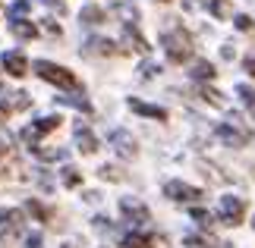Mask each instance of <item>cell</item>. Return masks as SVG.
I'll use <instances>...</instances> for the list:
<instances>
[{
    "mask_svg": "<svg viewBox=\"0 0 255 248\" xmlns=\"http://www.w3.org/2000/svg\"><path fill=\"white\" fill-rule=\"evenodd\" d=\"M82 22H85V25L104 22V9H101V6H85V9H82Z\"/></svg>",
    "mask_w": 255,
    "mask_h": 248,
    "instance_id": "19",
    "label": "cell"
},
{
    "mask_svg": "<svg viewBox=\"0 0 255 248\" xmlns=\"http://www.w3.org/2000/svg\"><path fill=\"white\" fill-rule=\"evenodd\" d=\"M123 248H154V239L148 233H126L123 239H120Z\"/></svg>",
    "mask_w": 255,
    "mask_h": 248,
    "instance_id": "14",
    "label": "cell"
},
{
    "mask_svg": "<svg viewBox=\"0 0 255 248\" xmlns=\"http://www.w3.org/2000/svg\"><path fill=\"white\" fill-rule=\"evenodd\" d=\"M154 73H158V66H154V63H145L142 66V76H154Z\"/></svg>",
    "mask_w": 255,
    "mask_h": 248,
    "instance_id": "32",
    "label": "cell"
},
{
    "mask_svg": "<svg viewBox=\"0 0 255 248\" xmlns=\"http://www.w3.org/2000/svg\"><path fill=\"white\" fill-rule=\"evenodd\" d=\"M111 145H114V151L120 154V157H126V161L139 154V148H135V138L126 132V129H114V132H111Z\"/></svg>",
    "mask_w": 255,
    "mask_h": 248,
    "instance_id": "8",
    "label": "cell"
},
{
    "mask_svg": "<svg viewBox=\"0 0 255 248\" xmlns=\"http://www.w3.org/2000/svg\"><path fill=\"white\" fill-rule=\"evenodd\" d=\"M57 101H60V104H70V107H76V110H85V113H92V104H88L85 97H70V94H60Z\"/></svg>",
    "mask_w": 255,
    "mask_h": 248,
    "instance_id": "21",
    "label": "cell"
},
{
    "mask_svg": "<svg viewBox=\"0 0 255 248\" xmlns=\"http://www.w3.org/2000/svg\"><path fill=\"white\" fill-rule=\"evenodd\" d=\"M9 28H13V35L22 38V41H32V38L38 35V28L32 22H25V19H9Z\"/></svg>",
    "mask_w": 255,
    "mask_h": 248,
    "instance_id": "15",
    "label": "cell"
},
{
    "mask_svg": "<svg viewBox=\"0 0 255 248\" xmlns=\"http://www.w3.org/2000/svg\"><path fill=\"white\" fill-rule=\"evenodd\" d=\"M101 179H123V173H117V166H101Z\"/></svg>",
    "mask_w": 255,
    "mask_h": 248,
    "instance_id": "28",
    "label": "cell"
},
{
    "mask_svg": "<svg viewBox=\"0 0 255 248\" xmlns=\"http://www.w3.org/2000/svg\"><path fill=\"white\" fill-rule=\"evenodd\" d=\"M79 182H82V176L76 173L73 166H66V170H63V185H70V188H76V185H79Z\"/></svg>",
    "mask_w": 255,
    "mask_h": 248,
    "instance_id": "24",
    "label": "cell"
},
{
    "mask_svg": "<svg viewBox=\"0 0 255 248\" xmlns=\"http://www.w3.org/2000/svg\"><path fill=\"white\" fill-rule=\"evenodd\" d=\"M25 248H41V236H28V239H25Z\"/></svg>",
    "mask_w": 255,
    "mask_h": 248,
    "instance_id": "30",
    "label": "cell"
},
{
    "mask_svg": "<svg viewBox=\"0 0 255 248\" xmlns=\"http://www.w3.org/2000/svg\"><path fill=\"white\" fill-rule=\"evenodd\" d=\"M57 126H60V116H44V120H35L32 126L22 129V142H28V148H38V142H41L47 132H54Z\"/></svg>",
    "mask_w": 255,
    "mask_h": 248,
    "instance_id": "4",
    "label": "cell"
},
{
    "mask_svg": "<svg viewBox=\"0 0 255 248\" xmlns=\"http://www.w3.org/2000/svg\"><path fill=\"white\" fill-rule=\"evenodd\" d=\"M28 13V0H16L13 9H9V19H22Z\"/></svg>",
    "mask_w": 255,
    "mask_h": 248,
    "instance_id": "27",
    "label": "cell"
},
{
    "mask_svg": "<svg viewBox=\"0 0 255 248\" xmlns=\"http://www.w3.org/2000/svg\"><path fill=\"white\" fill-rule=\"evenodd\" d=\"M199 94H202L208 104H214V107H224V97H221L218 91H214V88H199Z\"/></svg>",
    "mask_w": 255,
    "mask_h": 248,
    "instance_id": "23",
    "label": "cell"
},
{
    "mask_svg": "<svg viewBox=\"0 0 255 248\" xmlns=\"http://www.w3.org/2000/svg\"><path fill=\"white\" fill-rule=\"evenodd\" d=\"M35 73L44 79V82H51L57 88H63V91H79V79H76L70 69H63V66H57L51 60H35Z\"/></svg>",
    "mask_w": 255,
    "mask_h": 248,
    "instance_id": "1",
    "label": "cell"
},
{
    "mask_svg": "<svg viewBox=\"0 0 255 248\" xmlns=\"http://www.w3.org/2000/svg\"><path fill=\"white\" fill-rule=\"evenodd\" d=\"M32 151H35L38 161H63L66 157L63 148H32Z\"/></svg>",
    "mask_w": 255,
    "mask_h": 248,
    "instance_id": "17",
    "label": "cell"
},
{
    "mask_svg": "<svg viewBox=\"0 0 255 248\" xmlns=\"http://www.w3.org/2000/svg\"><path fill=\"white\" fill-rule=\"evenodd\" d=\"M22 226H25V214L9 207V211L0 214V239H13L16 233H22Z\"/></svg>",
    "mask_w": 255,
    "mask_h": 248,
    "instance_id": "6",
    "label": "cell"
},
{
    "mask_svg": "<svg viewBox=\"0 0 255 248\" xmlns=\"http://www.w3.org/2000/svg\"><path fill=\"white\" fill-rule=\"evenodd\" d=\"M82 51L92 57V54H98V57H111V54H117V47H114V41H107V38H92V41H85V47Z\"/></svg>",
    "mask_w": 255,
    "mask_h": 248,
    "instance_id": "13",
    "label": "cell"
},
{
    "mask_svg": "<svg viewBox=\"0 0 255 248\" xmlns=\"http://www.w3.org/2000/svg\"><path fill=\"white\" fill-rule=\"evenodd\" d=\"M164 195L173 198V201H199L202 198V188H195L189 182H180V179H170L164 185Z\"/></svg>",
    "mask_w": 255,
    "mask_h": 248,
    "instance_id": "7",
    "label": "cell"
},
{
    "mask_svg": "<svg viewBox=\"0 0 255 248\" xmlns=\"http://www.w3.org/2000/svg\"><path fill=\"white\" fill-rule=\"evenodd\" d=\"M208 9H211V16H218V19H227V16L233 13L230 0H211V3H208Z\"/></svg>",
    "mask_w": 255,
    "mask_h": 248,
    "instance_id": "20",
    "label": "cell"
},
{
    "mask_svg": "<svg viewBox=\"0 0 255 248\" xmlns=\"http://www.w3.org/2000/svg\"><path fill=\"white\" fill-rule=\"evenodd\" d=\"M192 220L202 226V230H211V223H214V217L208 211H202V207H192Z\"/></svg>",
    "mask_w": 255,
    "mask_h": 248,
    "instance_id": "22",
    "label": "cell"
},
{
    "mask_svg": "<svg viewBox=\"0 0 255 248\" xmlns=\"http://www.w3.org/2000/svg\"><path fill=\"white\" fill-rule=\"evenodd\" d=\"M44 32H47V35H60V25H57V22H51V19H47V22H44Z\"/></svg>",
    "mask_w": 255,
    "mask_h": 248,
    "instance_id": "31",
    "label": "cell"
},
{
    "mask_svg": "<svg viewBox=\"0 0 255 248\" xmlns=\"http://www.w3.org/2000/svg\"><path fill=\"white\" fill-rule=\"evenodd\" d=\"M28 214L38 217V220H47V217H51V211H47V207H41L38 201H28Z\"/></svg>",
    "mask_w": 255,
    "mask_h": 248,
    "instance_id": "26",
    "label": "cell"
},
{
    "mask_svg": "<svg viewBox=\"0 0 255 248\" xmlns=\"http://www.w3.org/2000/svg\"><path fill=\"white\" fill-rule=\"evenodd\" d=\"M237 28H240V32H249V28H252V19L249 16H237Z\"/></svg>",
    "mask_w": 255,
    "mask_h": 248,
    "instance_id": "29",
    "label": "cell"
},
{
    "mask_svg": "<svg viewBox=\"0 0 255 248\" xmlns=\"http://www.w3.org/2000/svg\"><path fill=\"white\" fill-rule=\"evenodd\" d=\"M249 126H240V116H230V123H224L218 126V138L224 145H230V148H243L249 142Z\"/></svg>",
    "mask_w": 255,
    "mask_h": 248,
    "instance_id": "3",
    "label": "cell"
},
{
    "mask_svg": "<svg viewBox=\"0 0 255 248\" xmlns=\"http://www.w3.org/2000/svg\"><path fill=\"white\" fill-rule=\"evenodd\" d=\"M6 151V142H0V154H3Z\"/></svg>",
    "mask_w": 255,
    "mask_h": 248,
    "instance_id": "36",
    "label": "cell"
},
{
    "mask_svg": "<svg viewBox=\"0 0 255 248\" xmlns=\"http://www.w3.org/2000/svg\"><path fill=\"white\" fill-rule=\"evenodd\" d=\"M246 69H249V73H252V76H255V51H252V54H249V57H246Z\"/></svg>",
    "mask_w": 255,
    "mask_h": 248,
    "instance_id": "33",
    "label": "cell"
},
{
    "mask_svg": "<svg viewBox=\"0 0 255 248\" xmlns=\"http://www.w3.org/2000/svg\"><path fill=\"white\" fill-rule=\"evenodd\" d=\"M237 94L243 97V104L255 107V88H249V85H240V88H237Z\"/></svg>",
    "mask_w": 255,
    "mask_h": 248,
    "instance_id": "25",
    "label": "cell"
},
{
    "mask_svg": "<svg viewBox=\"0 0 255 248\" xmlns=\"http://www.w3.org/2000/svg\"><path fill=\"white\" fill-rule=\"evenodd\" d=\"M243 217H246V201L237 195H221V220L227 226H237L243 223Z\"/></svg>",
    "mask_w": 255,
    "mask_h": 248,
    "instance_id": "5",
    "label": "cell"
},
{
    "mask_svg": "<svg viewBox=\"0 0 255 248\" xmlns=\"http://www.w3.org/2000/svg\"><path fill=\"white\" fill-rule=\"evenodd\" d=\"M129 110L139 113V116H151V120H167V110H164V107L145 104V101H139V97H129Z\"/></svg>",
    "mask_w": 255,
    "mask_h": 248,
    "instance_id": "11",
    "label": "cell"
},
{
    "mask_svg": "<svg viewBox=\"0 0 255 248\" xmlns=\"http://www.w3.org/2000/svg\"><path fill=\"white\" fill-rule=\"evenodd\" d=\"M252 226H255V217H252Z\"/></svg>",
    "mask_w": 255,
    "mask_h": 248,
    "instance_id": "38",
    "label": "cell"
},
{
    "mask_svg": "<svg viewBox=\"0 0 255 248\" xmlns=\"http://www.w3.org/2000/svg\"><path fill=\"white\" fill-rule=\"evenodd\" d=\"M120 211H123V217H126L129 223H145V220L151 217L148 207H145L139 198H120Z\"/></svg>",
    "mask_w": 255,
    "mask_h": 248,
    "instance_id": "9",
    "label": "cell"
},
{
    "mask_svg": "<svg viewBox=\"0 0 255 248\" xmlns=\"http://www.w3.org/2000/svg\"><path fill=\"white\" fill-rule=\"evenodd\" d=\"M41 3H47V6H57V9H63V0H41Z\"/></svg>",
    "mask_w": 255,
    "mask_h": 248,
    "instance_id": "35",
    "label": "cell"
},
{
    "mask_svg": "<svg viewBox=\"0 0 255 248\" xmlns=\"http://www.w3.org/2000/svg\"><path fill=\"white\" fill-rule=\"evenodd\" d=\"M6 116H9V107H6L3 101H0V123H3V120H6Z\"/></svg>",
    "mask_w": 255,
    "mask_h": 248,
    "instance_id": "34",
    "label": "cell"
},
{
    "mask_svg": "<svg viewBox=\"0 0 255 248\" xmlns=\"http://www.w3.org/2000/svg\"><path fill=\"white\" fill-rule=\"evenodd\" d=\"M189 76H192V79H199V82H211V79L218 76V69H214L208 60H199V63L189 69Z\"/></svg>",
    "mask_w": 255,
    "mask_h": 248,
    "instance_id": "16",
    "label": "cell"
},
{
    "mask_svg": "<svg viewBox=\"0 0 255 248\" xmlns=\"http://www.w3.org/2000/svg\"><path fill=\"white\" fill-rule=\"evenodd\" d=\"M0 66L6 69V76H13V79H22L28 73V60H25V54H19V51H9L0 57Z\"/></svg>",
    "mask_w": 255,
    "mask_h": 248,
    "instance_id": "10",
    "label": "cell"
},
{
    "mask_svg": "<svg viewBox=\"0 0 255 248\" xmlns=\"http://www.w3.org/2000/svg\"><path fill=\"white\" fill-rule=\"evenodd\" d=\"M60 248H70V245H60Z\"/></svg>",
    "mask_w": 255,
    "mask_h": 248,
    "instance_id": "37",
    "label": "cell"
},
{
    "mask_svg": "<svg viewBox=\"0 0 255 248\" xmlns=\"http://www.w3.org/2000/svg\"><path fill=\"white\" fill-rule=\"evenodd\" d=\"M76 145H79L82 154H95L98 151V138L88 132V126H82V123L76 126Z\"/></svg>",
    "mask_w": 255,
    "mask_h": 248,
    "instance_id": "12",
    "label": "cell"
},
{
    "mask_svg": "<svg viewBox=\"0 0 255 248\" xmlns=\"http://www.w3.org/2000/svg\"><path fill=\"white\" fill-rule=\"evenodd\" d=\"M164 51H167V60L170 63H186L195 51L192 44V35L186 28H173V32H164Z\"/></svg>",
    "mask_w": 255,
    "mask_h": 248,
    "instance_id": "2",
    "label": "cell"
},
{
    "mask_svg": "<svg viewBox=\"0 0 255 248\" xmlns=\"http://www.w3.org/2000/svg\"><path fill=\"white\" fill-rule=\"evenodd\" d=\"M126 41H132V47L139 54H148V41H145V38L135 32V25H126Z\"/></svg>",
    "mask_w": 255,
    "mask_h": 248,
    "instance_id": "18",
    "label": "cell"
}]
</instances>
